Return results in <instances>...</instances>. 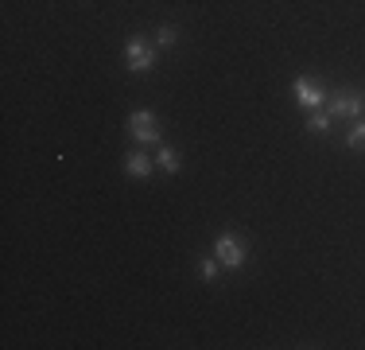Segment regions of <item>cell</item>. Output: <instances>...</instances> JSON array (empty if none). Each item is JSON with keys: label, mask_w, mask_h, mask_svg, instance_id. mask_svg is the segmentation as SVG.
<instances>
[{"label": "cell", "mask_w": 365, "mask_h": 350, "mask_svg": "<svg viewBox=\"0 0 365 350\" xmlns=\"http://www.w3.org/2000/svg\"><path fill=\"white\" fill-rule=\"evenodd\" d=\"M214 257H218L225 269H241V265H245V257H249V249H245V241H241L237 234L222 230L218 238H214Z\"/></svg>", "instance_id": "cell-1"}, {"label": "cell", "mask_w": 365, "mask_h": 350, "mask_svg": "<svg viewBox=\"0 0 365 350\" xmlns=\"http://www.w3.org/2000/svg\"><path fill=\"white\" fill-rule=\"evenodd\" d=\"M125 66L133 70V74H148V70L155 66V51L148 47L144 35H133V39L125 43Z\"/></svg>", "instance_id": "cell-2"}, {"label": "cell", "mask_w": 365, "mask_h": 350, "mask_svg": "<svg viewBox=\"0 0 365 350\" xmlns=\"http://www.w3.org/2000/svg\"><path fill=\"white\" fill-rule=\"evenodd\" d=\"M128 136L140 140V144H160V121H155L152 109H136L128 117Z\"/></svg>", "instance_id": "cell-3"}, {"label": "cell", "mask_w": 365, "mask_h": 350, "mask_svg": "<svg viewBox=\"0 0 365 350\" xmlns=\"http://www.w3.org/2000/svg\"><path fill=\"white\" fill-rule=\"evenodd\" d=\"M361 109H365V98L358 90H338L334 98H330V117H361Z\"/></svg>", "instance_id": "cell-4"}, {"label": "cell", "mask_w": 365, "mask_h": 350, "mask_svg": "<svg viewBox=\"0 0 365 350\" xmlns=\"http://www.w3.org/2000/svg\"><path fill=\"white\" fill-rule=\"evenodd\" d=\"M292 94H295V101H299L303 109H319V105L327 101V90L315 82V78H295V82H292Z\"/></svg>", "instance_id": "cell-5"}, {"label": "cell", "mask_w": 365, "mask_h": 350, "mask_svg": "<svg viewBox=\"0 0 365 350\" xmlns=\"http://www.w3.org/2000/svg\"><path fill=\"white\" fill-rule=\"evenodd\" d=\"M152 168H155V160L148 152H128L125 156V171L133 175V179H148L152 175Z\"/></svg>", "instance_id": "cell-6"}, {"label": "cell", "mask_w": 365, "mask_h": 350, "mask_svg": "<svg viewBox=\"0 0 365 350\" xmlns=\"http://www.w3.org/2000/svg\"><path fill=\"white\" fill-rule=\"evenodd\" d=\"M155 168H163L168 175H175V171L182 168L179 152H175V148H160V152H155Z\"/></svg>", "instance_id": "cell-7"}, {"label": "cell", "mask_w": 365, "mask_h": 350, "mask_svg": "<svg viewBox=\"0 0 365 350\" xmlns=\"http://www.w3.org/2000/svg\"><path fill=\"white\" fill-rule=\"evenodd\" d=\"M175 39H179V28H175V24H160V28H155V43H160V47H171Z\"/></svg>", "instance_id": "cell-8"}, {"label": "cell", "mask_w": 365, "mask_h": 350, "mask_svg": "<svg viewBox=\"0 0 365 350\" xmlns=\"http://www.w3.org/2000/svg\"><path fill=\"white\" fill-rule=\"evenodd\" d=\"M346 144H350L354 152H365V121H361V125H354V129H350V136H346Z\"/></svg>", "instance_id": "cell-9"}, {"label": "cell", "mask_w": 365, "mask_h": 350, "mask_svg": "<svg viewBox=\"0 0 365 350\" xmlns=\"http://www.w3.org/2000/svg\"><path fill=\"white\" fill-rule=\"evenodd\" d=\"M307 129H311V133H327V129H330V113H311Z\"/></svg>", "instance_id": "cell-10"}, {"label": "cell", "mask_w": 365, "mask_h": 350, "mask_svg": "<svg viewBox=\"0 0 365 350\" xmlns=\"http://www.w3.org/2000/svg\"><path fill=\"white\" fill-rule=\"evenodd\" d=\"M218 269H222L218 257H206V261H202V276H206V280H218Z\"/></svg>", "instance_id": "cell-11"}]
</instances>
